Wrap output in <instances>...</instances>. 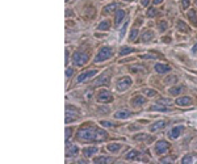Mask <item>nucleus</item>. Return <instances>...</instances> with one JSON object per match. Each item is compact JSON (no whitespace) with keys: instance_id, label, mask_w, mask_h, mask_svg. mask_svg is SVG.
Returning <instances> with one entry per match:
<instances>
[{"instance_id":"1","label":"nucleus","mask_w":197,"mask_h":164,"mask_svg":"<svg viewBox=\"0 0 197 164\" xmlns=\"http://www.w3.org/2000/svg\"><path fill=\"white\" fill-rule=\"evenodd\" d=\"M108 138V134L101 129H96L93 126L81 127L76 134V139L89 142V140H105Z\"/></svg>"},{"instance_id":"2","label":"nucleus","mask_w":197,"mask_h":164,"mask_svg":"<svg viewBox=\"0 0 197 164\" xmlns=\"http://www.w3.org/2000/svg\"><path fill=\"white\" fill-rule=\"evenodd\" d=\"M112 55H113V51L110 47H101L99 50V53H97L96 58H95V62H97V63L99 62H104L107 59H109Z\"/></svg>"},{"instance_id":"3","label":"nucleus","mask_w":197,"mask_h":164,"mask_svg":"<svg viewBox=\"0 0 197 164\" xmlns=\"http://www.w3.org/2000/svg\"><path fill=\"white\" fill-rule=\"evenodd\" d=\"M72 62L75 66H83L88 62V55L86 53H81V51H76L72 55Z\"/></svg>"},{"instance_id":"4","label":"nucleus","mask_w":197,"mask_h":164,"mask_svg":"<svg viewBox=\"0 0 197 164\" xmlns=\"http://www.w3.org/2000/svg\"><path fill=\"white\" fill-rule=\"evenodd\" d=\"M131 77H129V76H125V77H122V79H120L117 82V84H116V87H117V89L120 91V92H123V91H126L129 87L131 85Z\"/></svg>"},{"instance_id":"5","label":"nucleus","mask_w":197,"mask_h":164,"mask_svg":"<svg viewBox=\"0 0 197 164\" xmlns=\"http://www.w3.org/2000/svg\"><path fill=\"white\" fill-rule=\"evenodd\" d=\"M78 114H79V112L75 106L67 105V110H66V122H67V124L68 122H72L74 119H76Z\"/></svg>"},{"instance_id":"6","label":"nucleus","mask_w":197,"mask_h":164,"mask_svg":"<svg viewBox=\"0 0 197 164\" xmlns=\"http://www.w3.org/2000/svg\"><path fill=\"white\" fill-rule=\"evenodd\" d=\"M97 101L99 103H109V101H112V93L109 92V91H107V89H101V91H99L97 92Z\"/></svg>"},{"instance_id":"7","label":"nucleus","mask_w":197,"mask_h":164,"mask_svg":"<svg viewBox=\"0 0 197 164\" xmlns=\"http://www.w3.org/2000/svg\"><path fill=\"white\" fill-rule=\"evenodd\" d=\"M168 150H170V143L165 142V140H159L155 144V152L159 154V155L160 154H165Z\"/></svg>"},{"instance_id":"8","label":"nucleus","mask_w":197,"mask_h":164,"mask_svg":"<svg viewBox=\"0 0 197 164\" xmlns=\"http://www.w3.org/2000/svg\"><path fill=\"white\" fill-rule=\"evenodd\" d=\"M96 74H97L96 70H91V71H86V72H83V74H80V75L78 76V83H83V82H86V80L91 79L92 76H95Z\"/></svg>"},{"instance_id":"9","label":"nucleus","mask_w":197,"mask_h":164,"mask_svg":"<svg viewBox=\"0 0 197 164\" xmlns=\"http://www.w3.org/2000/svg\"><path fill=\"white\" fill-rule=\"evenodd\" d=\"M155 71L159 74H165V72L171 71V67L165 63H156L155 64Z\"/></svg>"},{"instance_id":"10","label":"nucleus","mask_w":197,"mask_h":164,"mask_svg":"<svg viewBox=\"0 0 197 164\" xmlns=\"http://www.w3.org/2000/svg\"><path fill=\"white\" fill-rule=\"evenodd\" d=\"M164 126H165V121H156V122H154V124L150 125V131L155 133V131H158V130L163 129Z\"/></svg>"},{"instance_id":"11","label":"nucleus","mask_w":197,"mask_h":164,"mask_svg":"<svg viewBox=\"0 0 197 164\" xmlns=\"http://www.w3.org/2000/svg\"><path fill=\"white\" fill-rule=\"evenodd\" d=\"M175 103H176V105L185 106V105H189V104H192V98L188 97V96H184V97H177Z\"/></svg>"},{"instance_id":"12","label":"nucleus","mask_w":197,"mask_h":164,"mask_svg":"<svg viewBox=\"0 0 197 164\" xmlns=\"http://www.w3.org/2000/svg\"><path fill=\"white\" fill-rule=\"evenodd\" d=\"M131 116V112L128 109H122V110H118L114 113V118H129Z\"/></svg>"},{"instance_id":"13","label":"nucleus","mask_w":197,"mask_h":164,"mask_svg":"<svg viewBox=\"0 0 197 164\" xmlns=\"http://www.w3.org/2000/svg\"><path fill=\"white\" fill-rule=\"evenodd\" d=\"M144 101H146L144 97H142V96H135V97L131 100V105H133L134 108H139V106H142L144 104Z\"/></svg>"},{"instance_id":"14","label":"nucleus","mask_w":197,"mask_h":164,"mask_svg":"<svg viewBox=\"0 0 197 164\" xmlns=\"http://www.w3.org/2000/svg\"><path fill=\"white\" fill-rule=\"evenodd\" d=\"M117 7H118V4H117V3H112V4H109V6L104 7V9H102V15L113 13V12H114L116 9H117Z\"/></svg>"},{"instance_id":"15","label":"nucleus","mask_w":197,"mask_h":164,"mask_svg":"<svg viewBox=\"0 0 197 164\" xmlns=\"http://www.w3.org/2000/svg\"><path fill=\"white\" fill-rule=\"evenodd\" d=\"M93 161H95V163H97V164H99V163H100V164H104V163H112L113 159L109 158V156L101 155V156H97V158H95Z\"/></svg>"},{"instance_id":"16","label":"nucleus","mask_w":197,"mask_h":164,"mask_svg":"<svg viewBox=\"0 0 197 164\" xmlns=\"http://www.w3.org/2000/svg\"><path fill=\"white\" fill-rule=\"evenodd\" d=\"M181 130H183V127H181V126H176V127H173V129L171 130L168 135H170L171 139H176V138H179V135H180Z\"/></svg>"},{"instance_id":"17","label":"nucleus","mask_w":197,"mask_h":164,"mask_svg":"<svg viewBox=\"0 0 197 164\" xmlns=\"http://www.w3.org/2000/svg\"><path fill=\"white\" fill-rule=\"evenodd\" d=\"M123 17H125V11H123V9H120V11L116 12V20H114L116 27H118V25L121 24V21L123 20Z\"/></svg>"},{"instance_id":"18","label":"nucleus","mask_w":197,"mask_h":164,"mask_svg":"<svg viewBox=\"0 0 197 164\" xmlns=\"http://www.w3.org/2000/svg\"><path fill=\"white\" fill-rule=\"evenodd\" d=\"M141 38H142V41H143V42H147V41H150V40H152V38H154V32H152V30H146V32L142 33Z\"/></svg>"},{"instance_id":"19","label":"nucleus","mask_w":197,"mask_h":164,"mask_svg":"<svg viewBox=\"0 0 197 164\" xmlns=\"http://www.w3.org/2000/svg\"><path fill=\"white\" fill-rule=\"evenodd\" d=\"M97 151H99V148H97V147H86L83 150V155L88 158V156H92L93 154H96Z\"/></svg>"},{"instance_id":"20","label":"nucleus","mask_w":197,"mask_h":164,"mask_svg":"<svg viewBox=\"0 0 197 164\" xmlns=\"http://www.w3.org/2000/svg\"><path fill=\"white\" fill-rule=\"evenodd\" d=\"M108 77H109V76H108V72H105L101 77H99V79L95 82V85H104V84H107V83H108Z\"/></svg>"},{"instance_id":"21","label":"nucleus","mask_w":197,"mask_h":164,"mask_svg":"<svg viewBox=\"0 0 197 164\" xmlns=\"http://www.w3.org/2000/svg\"><path fill=\"white\" fill-rule=\"evenodd\" d=\"M188 19L191 20V22L194 25V27H197V13H196V11H189L188 12Z\"/></svg>"},{"instance_id":"22","label":"nucleus","mask_w":197,"mask_h":164,"mask_svg":"<svg viewBox=\"0 0 197 164\" xmlns=\"http://www.w3.org/2000/svg\"><path fill=\"white\" fill-rule=\"evenodd\" d=\"M107 148L109 152H118V151L121 150V146L118 144V143H110V144H108Z\"/></svg>"},{"instance_id":"23","label":"nucleus","mask_w":197,"mask_h":164,"mask_svg":"<svg viewBox=\"0 0 197 164\" xmlns=\"http://www.w3.org/2000/svg\"><path fill=\"white\" fill-rule=\"evenodd\" d=\"M110 28V21H108V20H105V21L100 22V25L97 27V29L99 30H108Z\"/></svg>"},{"instance_id":"24","label":"nucleus","mask_w":197,"mask_h":164,"mask_svg":"<svg viewBox=\"0 0 197 164\" xmlns=\"http://www.w3.org/2000/svg\"><path fill=\"white\" fill-rule=\"evenodd\" d=\"M79 151V148L76 147V146H70V147L67 148V156H74L76 155Z\"/></svg>"},{"instance_id":"25","label":"nucleus","mask_w":197,"mask_h":164,"mask_svg":"<svg viewBox=\"0 0 197 164\" xmlns=\"http://www.w3.org/2000/svg\"><path fill=\"white\" fill-rule=\"evenodd\" d=\"M183 91V87L181 85H177V87H173V88H170V95H173V96H177L179 93Z\"/></svg>"},{"instance_id":"26","label":"nucleus","mask_w":197,"mask_h":164,"mask_svg":"<svg viewBox=\"0 0 197 164\" xmlns=\"http://www.w3.org/2000/svg\"><path fill=\"white\" fill-rule=\"evenodd\" d=\"M130 70L131 72H143L144 71V68L141 66V64H134V66H130Z\"/></svg>"},{"instance_id":"27","label":"nucleus","mask_w":197,"mask_h":164,"mask_svg":"<svg viewBox=\"0 0 197 164\" xmlns=\"http://www.w3.org/2000/svg\"><path fill=\"white\" fill-rule=\"evenodd\" d=\"M137 156H138V152H137V151H130V152H128L125 155V158L128 159V160H135Z\"/></svg>"},{"instance_id":"28","label":"nucleus","mask_w":197,"mask_h":164,"mask_svg":"<svg viewBox=\"0 0 197 164\" xmlns=\"http://www.w3.org/2000/svg\"><path fill=\"white\" fill-rule=\"evenodd\" d=\"M130 53H134V49H131V47H122L120 50V55H126V54H130Z\"/></svg>"},{"instance_id":"29","label":"nucleus","mask_w":197,"mask_h":164,"mask_svg":"<svg viewBox=\"0 0 197 164\" xmlns=\"http://www.w3.org/2000/svg\"><path fill=\"white\" fill-rule=\"evenodd\" d=\"M177 28L181 30V32H189V28L186 27L183 21H177Z\"/></svg>"},{"instance_id":"30","label":"nucleus","mask_w":197,"mask_h":164,"mask_svg":"<svg viewBox=\"0 0 197 164\" xmlns=\"http://www.w3.org/2000/svg\"><path fill=\"white\" fill-rule=\"evenodd\" d=\"M151 110H159V112H168L170 109L168 108H165L164 105L163 106H159V105H152L151 106Z\"/></svg>"},{"instance_id":"31","label":"nucleus","mask_w":197,"mask_h":164,"mask_svg":"<svg viewBox=\"0 0 197 164\" xmlns=\"http://www.w3.org/2000/svg\"><path fill=\"white\" fill-rule=\"evenodd\" d=\"M143 93H144L146 96H149V97H152V96H156V95H158L156 91H154V89H144Z\"/></svg>"},{"instance_id":"32","label":"nucleus","mask_w":197,"mask_h":164,"mask_svg":"<svg viewBox=\"0 0 197 164\" xmlns=\"http://www.w3.org/2000/svg\"><path fill=\"white\" fill-rule=\"evenodd\" d=\"M158 104H162V105H171L172 101H171L170 98H159V100H158Z\"/></svg>"},{"instance_id":"33","label":"nucleus","mask_w":197,"mask_h":164,"mask_svg":"<svg viewBox=\"0 0 197 164\" xmlns=\"http://www.w3.org/2000/svg\"><path fill=\"white\" fill-rule=\"evenodd\" d=\"M149 135L147 134H138V135H135V137H134V139L135 140H146V139H149Z\"/></svg>"},{"instance_id":"34","label":"nucleus","mask_w":197,"mask_h":164,"mask_svg":"<svg viewBox=\"0 0 197 164\" xmlns=\"http://www.w3.org/2000/svg\"><path fill=\"white\" fill-rule=\"evenodd\" d=\"M176 80H177V77L170 76V77H167V79L164 80V83H165V84H173V83H176Z\"/></svg>"},{"instance_id":"35","label":"nucleus","mask_w":197,"mask_h":164,"mask_svg":"<svg viewBox=\"0 0 197 164\" xmlns=\"http://www.w3.org/2000/svg\"><path fill=\"white\" fill-rule=\"evenodd\" d=\"M101 125L105 127H114L116 126L114 122H109V121H101Z\"/></svg>"},{"instance_id":"36","label":"nucleus","mask_w":197,"mask_h":164,"mask_svg":"<svg viewBox=\"0 0 197 164\" xmlns=\"http://www.w3.org/2000/svg\"><path fill=\"white\" fill-rule=\"evenodd\" d=\"M137 36H138V30H137V29H133V30L130 32V37H129V38H130V41H134V40L137 38Z\"/></svg>"},{"instance_id":"37","label":"nucleus","mask_w":197,"mask_h":164,"mask_svg":"<svg viewBox=\"0 0 197 164\" xmlns=\"http://www.w3.org/2000/svg\"><path fill=\"white\" fill-rule=\"evenodd\" d=\"M128 24H129V21H126L125 24H123V27H122V29H121V32H120V37L122 38L123 36H125V32H126V28H128Z\"/></svg>"},{"instance_id":"38","label":"nucleus","mask_w":197,"mask_h":164,"mask_svg":"<svg viewBox=\"0 0 197 164\" xmlns=\"http://www.w3.org/2000/svg\"><path fill=\"white\" fill-rule=\"evenodd\" d=\"M181 163H192V155H186L181 159Z\"/></svg>"},{"instance_id":"39","label":"nucleus","mask_w":197,"mask_h":164,"mask_svg":"<svg viewBox=\"0 0 197 164\" xmlns=\"http://www.w3.org/2000/svg\"><path fill=\"white\" fill-rule=\"evenodd\" d=\"M165 29H167V22H165V21L159 22V30H160V32H164Z\"/></svg>"},{"instance_id":"40","label":"nucleus","mask_w":197,"mask_h":164,"mask_svg":"<svg viewBox=\"0 0 197 164\" xmlns=\"http://www.w3.org/2000/svg\"><path fill=\"white\" fill-rule=\"evenodd\" d=\"M155 15H156V9L155 8H150L149 11H147V16L149 17H154Z\"/></svg>"},{"instance_id":"41","label":"nucleus","mask_w":197,"mask_h":164,"mask_svg":"<svg viewBox=\"0 0 197 164\" xmlns=\"http://www.w3.org/2000/svg\"><path fill=\"white\" fill-rule=\"evenodd\" d=\"M142 59H156L155 55H151V54H146V55H141Z\"/></svg>"},{"instance_id":"42","label":"nucleus","mask_w":197,"mask_h":164,"mask_svg":"<svg viewBox=\"0 0 197 164\" xmlns=\"http://www.w3.org/2000/svg\"><path fill=\"white\" fill-rule=\"evenodd\" d=\"M189 4H191V3H189V0H181V6H183V8H184V9L188 8Z\"/></svg>"},{"instance_id":"43","label":"nucleus","mask_w":197,"mask_h":164,"mask_svg":"<svg viewBox=\"0 0 197 164\" xmlns=\"http://www.w3.org/2000/svg\"><path fill=\"white\" fill-rule=\"evenodd\" d=\"M139 129V126H137V125H130V126H129V130H130V131H135V130H138Z\"/></svg>"},{"instance_id":"44","label":"nucleus","mask_w":197,"mask_h":164,"mask_svg":"<svg viewBox=\"0 0 197 164\" xmlns=\"http://www.w3.org/2000/svg\"><path fill=\"white\" fill-rule=\"evenodd\" d=\"M72 74H74L72 68H67V70H66V76H67V77H70Z\"/></svg>"},{"instance_id":"45","label":"nucleus","mask_w":197,"mask_h":164,"mask_svg":"<svg viewBox=\"0 0 197 164\" xmlns=\"http://www.w3.org/2000/svg\"><path fill=\"white\" fill-rule=\"evenodd\" d=\"M70 137H71V129H67L66 130V139H68Z\"/></svg>"},{"instance_id":"46","label":"nucleus","mask_w":197,"mask_h":164,"mask_svg":"<svg viewBox=\"0 0 197 164\" xmlns=\"http://www.w3.org/2000/svg\"><path fill=\"white\" fill-rule=\"evenodd\" d=\"M141 4H142V7H146L149 4V0H141Z\"/></svg>"},{"instance_id":"47","label":"nucleus","mask_w":197,"mask_h":164,"mask_svg":"<svg viewBox=\"0 0 197 164\" xmlns=\"http://www.w3.org/2000/svg\"><path fill=\"white\" fill-rule=\"evenodd\" d=\"M162 1H163V0H154L152 3H154L155 6H158V4H160V3H162Z\"/></svg>"},{"instance_id":"48","label":"nucleus","mask_w":197,"mask_h":164,"mask_svg":"<svg viewBox=\"0 0 197 164\" xmlns=\"http://www.w3.org/2000/svg\"><path fill=\"white\" fill-rule=\"evenodd\" d=\"M66 13H67V16H72V11H67Z\"/></svg>"},{"instance_id":"49","label":"nucleus","mask_w":197,"mask_h":164,"mask_svg":"<svg viewBox=\"0 0 197 164\" xmlns=\"http://www.w3.org/2000/svg\"><path fill=\"white\" fill-rule=\"evenodd\" d=\"M193 53H197V45L193 47Z\"/></svg>"},{"instance_id":"50","label":"nucleus","mask_w":197,"mask_h":164,"mask_svg":"<svg viewBox=\"0 0 197 164\" xmlns=\"http://www.w3.org/2000/svg\"><path fill=\"white\" fill-rule=\"evenodd\" d=\"M125 1H131V0H125Z\"/></svg>"},{"instance_id":"51","label":"nucleus","mask_w":197,"mask_h":164,"mask_svg":"<svg viewBox=\"0 0 197 164\" xmlns=\"http://www.w3.org/2000/svg\"><path fill=\"white\" fill-rule=\"evenodd\" d=\"M194 1H196V4H197V0H194Z\"/></svg>"}]
</instances>
